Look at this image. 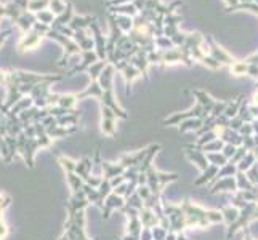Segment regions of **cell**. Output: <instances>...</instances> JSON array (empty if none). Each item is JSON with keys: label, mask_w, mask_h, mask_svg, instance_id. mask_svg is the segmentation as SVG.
<instances>
[{"label": "cell", "mask_w": 258, "mask_h": 240, "mask_svg": "<svg viewBox=\"0 0 258 240\" xmlns=\"http://www.w3.org/2000/svg\"><path fill=\"white\" fill-rule=\"evenodd\" d=\"M225 3H226V8H229V6H236L239 3V0H225Z\"/></svg>", "instance_id": "cell-45"}, {"label": "cell", "mask_w": 258, "mask_h": 240, "mask_svg": "<svg viewBox=\"0 0 258 240\" xmlns=\"http://www.w3.org/2000/svg\"><path fill=\"white\" fill-rule=\"evenodd\" d=\"M252 127H254V133L258 136V119H255V120L252 122Z\"/></svg>", "instance_id": "cell-47"}, {"label": "cell", "mask_w": 258, "mask_h": 240, "mask_svg": "<svg viewBox=\"0 0 258 240\" xmlns=\"http://www.w3.org/2000/svg\"><path fill=\"white\" fill-rule=\"evenodd\" d=\"M207 43H209V55H210L217 63H220L221 66H223V64H228V66H233V64L236 63L234 58H233L231 55H229V53L226 52V50L221 48L212 37H207Z\"/></svg>", "instance_id": "cell-3"}, {"label": "cell", "mask_w": 258, "mask_h": 240, "mask_svg": "<svg viewBox=\"0 0 258 240\" xmlns=\"http://www.w3.org/2000/svg\"><path fill=\"white\" fill-rule=\"evenodd\" d=\"M209 117V114H207L204 111V107L200 106L199 103L189 109L188 112H178V114H173L172 117L166 119L162 123L166 127H172V125H180V122H184V120H188V119H207Z\"/></svg>", "instance_id": "cell-2"}, {"label": "cell", "mask_w": 258, "mask_h": 240, "mask_svg": "<svg viewBox=\"0 0 258 240\" xmlns=\"http://www.w3.org/2000/svg\"><path fill=\"white\" fill-rule=\"evenodd\" d=\"M192 94H194V96L197 98V103L204 107V111L210 115V112L213 111V107H215V104H217V101H215L210 94H207L205 91H202V90H192Z\"/></svg>", "instance_id": "cell-16"}, {"label": "cell", "mask_w": 258, "mask_h": 240, "mask_svg": "<svg viewBox=\"0 0 258 240\" xmlns=\"http://www.w3.org/2000/svg\"><path fill=\"white\" fill-rule=\"evenodd\" d=\"M236 181H238L239 191H257V189H258L252 183V181L249 179L247 173H244V171H238V173H236Z\"/></svg>", "instance_id": "cell-21"}, {"label": "cell", "mask_w": 258, "mask_h": 240, "mask_svg": "<svg viewBox=\"0 0 258 240\" xmlns=\"http://www.w3.org/2000/svg\"><path fill=\"white\" fill-rule=\"evenodd\" d=\"M40 35H42V32L39 31V29L34 27L32 31L27 35H24L23 40L19 42V45H18L19 52L24 53V52H31V50H34L40 43Z\"/></svg>", "instance_id": "cell-11"}, {"label": "cell", "mask_w": 258, "mask_h": 240, "mask_svg": "<svg viewBox=\"0 0 258 240\" xmlns=\"http://www.w3.org/2000/svg\"><path fill=\"white\" fill-rule=\"evenodd\" d=\"M73 10H74L73 3H68L66 10H64L61 14H58V16L55 18L53 24H52L53 31H58V32H60L61 29L64 27V24H69V23H71V19H73Z\"/></svg>", "instance_id": "cell-14"}, {"label": "cell", "mask_w": 258, "mask_h": 240, "mask_svg": "<svg viewBox=\"0 0 258 240\" xmlns=\"http://www.w3.org/2000/svg\"><path fill=\"white\" fill-rule=\"evenodd\" d=\"M130 64H133L135 68L141 71V74L145 76V79H148V68H149V61H148V53L145 52L143 48L138 50V53L132 56L130 60Z\"/></svg>", "instance_id": "cell-12"}, {"label": "cell", "mask_w": 258, "mask_h": 240, "mask_svg": "<svg viewBox=\"0 0 258 240\" xmlns=\"http://www.w3.org/2000/svg\"><path fill=\"white\" fill-rule=\"evenodd\" d=\"M114 16H116V23L122 32L128 34L133 29V18L125 16V14H114Z\"/></svg>", "instance_id": "cell-25"}, {"label": "cell", "mask_w": 258, "mask_h": 240, "mask_svg": "<svg viewBox=\"0 0 258 240\" xmlns=\"http://www.w3.org/2000/svg\"><path fill=\"white\" fill-rule=\"evenodd\" d=\"M218 171H220L218 166L210 165L205 171H202V176L197 178V179L194 181V186H204V184H207V183L212 184V181H213L215 176H217V174H218Z\"/></svg>", "instance_id": "cell-20"}, {"label": "cell", "mask_w": 258, "mask_h": 240, "mask_svg": "<svg viewBox=\"0 0 258 240\" xmlns=\"http://www.w3.org/2000/svg\"><path fill=\"white\" fill-rule=\"evenodd\" d=\"M109 13L111 14H125V16H130V18H135L138 16L140 11L137 6L132 3H124V5H119V6H109Z\"/></svg>", "instance_id": "cell-19"}, {"label": "cell", "mask_w": 258, "mask_h": 240, "mask_svg": "<svg viewBox=\"0 0 258 240\" xmlns=\"http://www.w3.org/2000/svg\"><path fill=\"white\" fill-rule=\"evenodd\" d=\"M162 55H164V50H159V48L151 53H148L149 64H162Z\"/></svg>", "instance_id": "cell-34"}, {"label": "cell", "mask_w": 258, "mask_h": 240, "mask_svg": "<svg viewBox=\"0 0 258 240\" xmlns=\"http://www.w3.org/2000/svg\"><path fill=\"white\" fill-rule=\"evenodd\" d=\"M82 56H84V61H82L81 64H79V66H76L73 71H71L69 76L76 74V72L85 71V69H90L96 61H99V58H98L96 52H93V50H88V52H82Z\"/></svg>", "instance_id": "cell-13"}, {"label": "cell", "mask_w": 258, "mask_h": 240, "mask_svg": "<svg viewBox=\"0 0 258 240\" xmlns=\"http://www.w3.org/2000/svg\"><path fill=\"white\" fill-rule=\"evenodd\" d=\"M176 237H178V234H175V232L169 231V234H167L166 240H176Z\"/></svg>", "instance_id": "cell-46"}, {"label": "cell", "mask_w": 258, "mask_h": 240, "mask_svg": "<svg viewBox=\"0 0 258 240\" xmlns=\"http://www.w3.org/2000/svg\"><path fill=\"white\" fill-rule=\"evenodd\" d=\"M96 21L95 16H74L73 19H71V23L68 24L73 31H85L87 27H90L93 23Z\"/></svg>", "instance_id": "cell-18"}, {"label": "cell", "mask_w": 258, "mask_h": 240, "mask_svg": "<svg viewBox=\"0 0 258 240\" xmlns=\"http://www.w3.org/2000/svg\"><path fill=\"white\" fill-rule=\"evenodd\" d=\"M53 11H48V10H44V11H39L37 13V19H40V23H44V24H53V21H55V16H53Z\"/></svg>", "instance_id": "cell-33"}, {"label": "cell", "mask_w": 258, "mask_h": 240, "mask_svg": "<svg viewBox=\"0 0 258 240\" xmlns=\"http://www.w3.org/2000/svg\"><path fill=\"white\" fill-rule=\"evenodd\" d=\"M125 197H122V195H117L111 192L109 195L106 197V202H104V208H103V218L104 220H107V218L111 216V213L114 212V210H122L125 207Z\"/></svg>", "instance_id": "cell-7"}, {"label": "cell", "mask_w": 258, "mask_h": 240, "mask_svg": "<svg viewBox=\"0 0 258 240\" xmlns=\"http://www.w3.org/2000/svg\"><path fill=\"white\" fill-rule=\"evenodd\" d=\"M184 154H186V157L191 160V162L196 163V166L200 171H205L210 166V162H209V159H207L205 152L199 151L196 148H192L191 144H186V146H184Z\"/></svg>", "instance_id": "cell-5"}, {"label": "cell", "mask_w": 258, "mask_h": 240, "mask_svg": "<svg viewBox=\"0 0 258 240\" xmlns=\"http://www.w3.org/2000/svg\"><path fill=\"white\" fill-rule=\"evenodd\" d=\"M236 151H238V148H236V146H233V144H225V148H223V151H221V152H223V156L228 159V160H231L233 159V156L236 154Z\"/></svg>", "instance_id": "cell-39"}, {"label": "cell", "mask_w": 258, "mask_h": 240, "mask_svg": "<svg viewBox=\"0 0 258 240\" xmlns=\"http://www.w3.org/2000/svg\"><path fill=\"white\" fill-rule=\"evenodd\" d=\"M257 85H258V80H257Z\"/></svg>", "instance_id": "cell-49"}, {"label": "cell", "mask_w": 258, "mask_h": 240, "mask_svg": "<svg viewBox=\"0 0 258 240\" xmlns=\"http://www.w3.org/2000/svg\"><path fill=\"white\" fill-rule=\"evenodd\" d=\"M238 181H236V176H228V178H221L217 183L212 184L210 192L212 194H218V192H238Z\"/></svg>", "instance_id": "cell-9"}, {"label": "cell", "mask_w": 258, "mask_h": 240, "mask_svg": "<svg viewBox=\"0 0 258 240\" xmlns=\"http://www.w3.org/2000/svg\"><path fill=\"white\" fill-rule=\"evenodd\" d=\"M133 0H107L106 5H107V8L109 6H119V5H124V3H132Z\"/></svg>", "instance_id": "cell-42"}, {"label": "cell", "mask_w": 258, "mask_h": 240, "mask_svg": "<svg viewBox=\"0 0 258 240\" xmlns=\"http://www.w3.org/2000/svg\"><path fill=\"white\" fill-rule=\"evenodd\" d=\"M146 178H148V187L151 189L153 194H162L164 187L169 183H173L178 179L176 173H161L156 170V166H149L146 171Z\"/></svg>", "instance_id": "cell-1"}, {"label": "cell", "mask_w": 258, "mask_h": 240, "mask_svg": "<svg viewBox=\"0 0 258 240\" xmlns=\"http://www.w3.org/2000/svg\"><path fill=\"white\" fill-rule=\"evenodd\" d=\"M207 159H209L210 165H215L221 168V166H225L229 160L223 156V152H207Z\"/></svg>", "instance_id": "cell-27"}, {"label": "cell", "mask_w": 258, "mask_h": 240, "mask_svg": "<svg viewBox=\"0 0 258 240\" xmlns=\"http://www.w3.org/2000/svg\"><path fill=\"white\" fill-rule=\"evenodd\" d=\"M140 220H141L143 228L153 229L156 226H159V218H157V215L154 213V210H151V208L143 207V210H140Z\"/></svg>", "instance_id": "cell-15"}, {"label": "cell", "mask_w": 258, "mask_h": 240, "mask_svg": "<svg viewBox=\"0 0 258 240\" xmlns=\"http://www.w3.org/2000/svg\"><path fill=\"white\" fill-rule=\"evenodd\" d=\"M50 6H52V11L56 14H61L64 10H66L68 5L63 3V0H50Z\"/></svg>", "instance_id": "cell-37"}, {"label": "cell", "mask_w": 258, "mask_h": 240, "mask_svg": "<svg viewBox=\"0 0 258 240\" xmlns=\"http://www.w3.org/2000/svg\"><path fill=\"white\" fill-rule=\"evenodd\" d=\"M178 63H183L186 66H192V58L186 56L180 47H175V48H170V50H164V55H162V64H178Z\"/></svg>", "instance_id": "cell-4"}, {"label": "cell", "mask_w": 258, "mask_h": 240, "mask_svg": "<svg viewBox=\"0 0 258 240\" xmlns=\"http://www.w3.org/2000/svg\"><path fill=\"white\" fill-rule=\"evenodd\" d=\"M137 194L140 195V197L143 199V202L145 200H148L149 197H151V189L148 187V184L146 186H138V189H137Z\"/></svg>", "instance_id": "cell-38"}, {"label": "cell", "mask_w": 258, "mask_h": 240, "mask_svg": "<svg viewBox=\"0 0 258 240\" xmlns=\"http://www.w3.org/2000/svg\"><path fill=\"white\" fill-rule=\"evenodd\" d=\"M76 101H77V94H64V96L58 98V104L60 107H64L69 111V109L76 104Z\"/></svg>", "instance_id": "cell-29"}, {"label": "cell", "mask_w": 258, "mask_h": 240, "mask_svg": "<svg viewBox=\"0 0 258 240\" xmlns=\"http://www.w3.org/2000/svg\"><path fill=\"white\" fill-rule=\"evenodd\" d=\"M221 213H223L225 223L228 224V226H231L233 223L238 221V218L241 215V210L236 208L234 205H229V207H223V208H221Z\"/></svg>", "instance_id": "cell-23"}, {"label": "cell", "mask_w": 258, "mask_h": 240, "mask_svg": "<svg viewBox=\"0 0 258 240\" xmlns=\"http://www.w3.org/2000/svg\"><path fill=\"white\" fill-rule=\"evenodd\" d=\"M156 47L159 50H170V48H175V43L172 42V39L162 35V37H156Z\"/></svg>", "instance_id": "cell-31"}, {"label": "cell", "mask_w": 258, "mask_h": 240, "mask_svg": "<svg viewBox=\"0 0 258 240\" xmlns=\"http://www.w3.org/2000/svg\"><path fill=\"white\" fill-rule=\"evenodd\" d=\"M140 240H154V239H153V229H149V228H143L141 236H140Z\"/></svg>", "instance_id": "cell-41"}, {"label": "cell", "mask_w": 258, "mask_h": 240, "mask_svg": "<svg viewBox=\"0 0 258 240\" xmlns=\"http://www.w3.org/2000/svg\"><path fill=\"white\" fill-rule=\"evenodd\" d=\"M106 66H107V63H106V61H101V60L96 61L95 64H93V66L88 69L91 82H96V80H99V77H101V74H103V71H104Z\"/></svg>", "instance_id": "cell-28"}, {"label": "cell", "mask_w": 258, "mask_h": 240, "mask_svg": "<svg viewBox=\"0 0 258 240\" xmlns=\"http://www.w3.org/2000/svg\"><path fill=\"white\" fill-rule=\"evenodd\" d=\"M204 125V119H188L180 123V132L188 133V132H197Z\"/></svg>", "instance_id": "cell-22"}, {"label": "cell", "mask_w": 258, "mask_h": 240, "mask_svg": "<svg viewBox=\"0 0 258 240\" xmlns=\"http://www.w3.org/2000/svg\"><path fill=\"white\" fill-rule=\"evenodd\" d=\"M247 69H249V64L246 61H236L233 66H231V74L233 76H246L247 74Z\"/></svg>", "instance_id": "cell-30"}, {"label": "cell", "mask_w": 258, "mask_h": 240, "mask_svg": "<svg viewBox=\"0 0 258 240\" xmlns=\"http://www.w3.org/2000/svg\"><path fill=\"white\" fill-rule=\"evenodd\" d=\"M246 63L247 64H257V66H258V52L254 53V55H250L247 60H246Z\"/></svg>", "instance_id": "cell-44"}, {"label": "cell", "mask_w": 258, "mask_h": 240, "mask_svg": "<svg viewBox=\"0 0 258 240\" xmlns=\"http://www.w3.org/2000/svg\"><path fill=\"white\" fill-rule=\"evenodd\" d=\"M91 31H93V40H95V52L98 55V58L101 61H106V58H107V53H106V43L107 40L104 39V35L101 34V31H99V27L96 23H93L91 26Z\"/></svg>", "instance_id": "cell-10"}, {"label": "cell", "mask_w": 258, "mask_h": 240, "mask_svg": "<svg viewBox=\"0 0 258 240\" xmlns=\"http://www.w3.org/2000/svg\"><path fill=\"white\" fill-rule=\"evenodd\" d=\"M103 111V119H101V130L103 133L107 136H114L116 135V117L117 115L112 112V109L101 106Z\"/></svg>", "instance_id": "cell-8"}, {"label": "cell", "mask_w": 258, "mask_h": 240, "mask_svg": "<svg viewBox=\"0 0 258 240\" xmlns=\"http://www.w3.org/2000/svg\"><path fill=\"white\" fill-rule=\"evenodd\" d=\"M247 154H249V149H247V148H244V146H239L238 151H236V154L233 156V159L229 160V162L234 163V165H238V163L241 162V160H242L244 157H246Z\"/></svg>", "instance_id": "cell-35"}, {"label": "cell", "mask_w": 258, "mask_h": 240, "mask_svg": "<svg viewBox=\"0 0 258 240\" xmlns=\"http://www.w3.org/2000/svg\"><path fill=\"white\" fill-rule=\"evenodd\" d=\"M167 234H169V231L166 228H162L161 224H159V226L153 228V239L154 240H166Z\"/></svg>", "instance_id": "cell-36"}, {"label": "cell", "mask_w": 258, "mask_h": 240, "mask_svg": "<svg viewBox=\"0 0 258 240\" xmlns=\"http://www.w3.org/2000/svg\"><path fill=\"white\" fill-rule=\"evenodd\" d=\"M239 135L241 136H254V127H252V123H244V125L241 127L239 130Z\"/></svg>", "instance_id": "cell-40"}, {"label": "cell", "mask_w": 258, "mask_h": 240, "mask_svg": "<svg viewBox=\"0 0 258 240\" xmlns=\"http://www.w3.org/2000/svg\"><path fill=\"white\" fill-rule=\"evenodd\" d=\"M114 68H116L117 71H120L122 74H124L128 90H130V85L133 83V80H137L138 77L143 76V74H141V71L135 68L133 64H130V61H119V63L114 64Z\"/></svg>", "instance_id": "cell-6"}, {"label": "cell", "mask_w": 258, "mask_h": 240, "mask_svg": "<svg viewBox=\"0 0 258 240\" xmlns=\"http://www.w3.org/2000/svg\"><path fill=\"white\" fill-rule=\"evenodd\" d=\"M176 240H188V239H186V237H184V234H178Z\"/></svg>", "instance_id": "cell-48"}, {"label": "cell", "mask_w": 258, "mask_h": 240, "mask_svg": "<svg viewBox=\"0 0 258 240\" xmlns=\"http://www.w3.org/2000/svg\"><path fill=\"white\" fill-rule=\"evenodd\" d=\"M257 162V156L254 154V151H249V154L244 157L241 162L238 163V171H244L247 173L250 168L254 166V163Z\"/></svg>", "instance_id": "cell-26"}, {"label": "cell", "mask_w": 258, "mask_h": 240, "mask_svg": "<svg viewBox=\"0 0 258 240\" xmlns=\"http://www.w3.org/2000/svg\"><path fill=\"white\" fill-rule=\"evenodd\" d=\"M247 76H250V77H254V79L258 80V66H257V64H249Z\"/></svg>", "instance_id": "cell-43"}, {"label": "cell", "mask_w": 258, "mask_h": 240, "mask_svg": "<svg viewBox=\"0 0 258 240\" xmlns=\"http://www.w3.org/2000/svg\"><path fill=\"white\" fill-rule=\"evenodd\" d=\"M47 5H50V0H31L27 8L31 11H44Z\"/></svg>", "instance_id": "cell-32"}, {"label": "cell", "mask_w": 258, "mask_h": 240, "mask_svg": "<svg viewBox=\"0 0 258 240\" xmlns=\"http://www.w3.org/2000/svg\"><path fill=\"white\" fill-rule=\"evenodd\" d=\"M242 103H244V96L241 94V96H238L234 101H229L228 103V107H226V111H225V115L226 117L231 120V119H234L236 115L239 114V109H241V106H242Z\"/></svg>", "instance_id": "cell-24"}, {"label": "cell", "mask_w": 258, "mask_h": 240, "mask_svg": "<svg viewBox=\"0 0 258 240\" xmlns=\"http://www.w3.org/2000/svg\"><path fill=\"white\" fill-rule=\"evenodd\" d=\"M101 168L104 171V179H114L117 176H122L125 168L120 163H111V162H101Z\"/></svg>", "instance_id": "cell-17"}]
</instances>
